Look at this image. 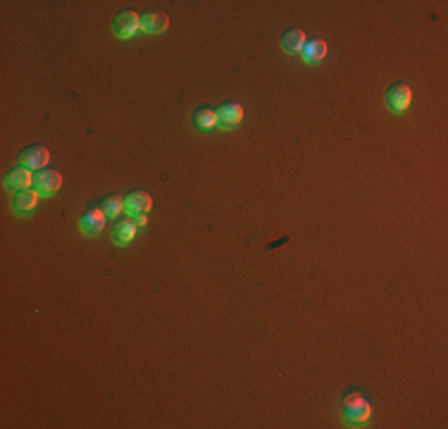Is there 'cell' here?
<instances>
[{"instance_id": "6da1fadb", "label": "cell", "mask_w": 448, "mask_h": 429, "mask_svg": "<svg viewBox=\"0 0 448 429\" xmlns=\"http://www.w3.org/2000/svg\"><path fill=\"white\" fill-rule=\"evenodd\" d=\"M372 415V406L362 393L351 391L341 401V417L348 427H362Z\"/></svg>"}, {"instance_id": "7a4b0ae2", "label": "cell", "mask_w": 448, "mask_h": 429, "mask_svg": "<svg viewBox=\"0 0 448 429\" xmlns=\"http://www.w3.org/2000/svg\"><path fill=\"white\" fill-rule=\"evenodd\" d=\"M62 188V174L58 169H38L34 174V191L41 193V198H51Z\"/></svg>"}, {"instance_id": "3957f363", "label": "cell", "mask_w": 448, "mask_h": 429, "mask_svg": "<svg viewBox=\"0 0 448 429\" xmlns=\"http://www.w3.org/2000/svg\"><path fill=\"white\" fill-rule=\"evenodd\" d=\"M384 101H386V108H389L391 112H396V114L406 112V110L410 108V103H412V88L408 86V84H403V82L391 84L389 91H386Z\"/></svg>"}, {"instance_id": "277c9868", "label": "cell", "mask_w": 448, "mask_h": 429, "mask_svg": "<svg viewBox=\"0 0 448 429\" xmlns=\"http://www.w3.org/2000/svg\"><path fill=\"white\" fill-rule=\"evenodd\" d=\"M19 164L27 169H46V164L51 162V151H48L46 146H38V143H34V146H27L24 151H19Z\"/></svg>"}, {"instance_id": "5b68a950", "label": "cell", "mask_w": 448, "mask_h": 429, "mask_svg": "<svg viewBox=\"0 0 448 429\" xmlns=\"http://www.w3.org/2000/svg\"><path fill=\"white\" fill-rule=\"evenodd\" d=\"M138 29H141V17L134 10H122L112 22V32L117 38H132Z\"/></svg>"}, {"instance_id": "8992f818", "label": "cell", "mask_w": 448, "mask_h": 429, "mask_svg": "<svg viewBox=\"0 0 448 429\" xmlns=\"http://www.w3.org/2000/svg\"><path fill=\"white\" fill-rule=\"evenodd\" d=\"M124 210H127L132 217H138V214H148L153 210V196L148 191H129L127 198H124Z\"/></svg>"}, {"instance_id": "52a82bcc", "label": "cell", "mask_w": 448, "mask_h": 429, "mask_svg": "<svg viewBox=\"0 0 448 429\" xmlns=\"http://www.w3.org/2000/svg\"><path fill=\"white\" fill-rule=\"evenodd\" d=\"M215 112H217V127L227 129V132L243 122V108L238 103H224Z\"/></svg>"}, {"instance_id": "ba28073f", "label": "cell", "mask_w": 448, "mask_h": 429, "mask_svg": "<svg viewBox=\"0 0 448 429\" xmlns=\"http://www.w3.org/2000/svg\"><path fill=\"white\" fill-rule=\"evenodd\" d=\"M34 184V172L32 169H27V167H12L8 174H5V186L10 188V191H14V193H19V191H27L29 186Z\"/></svg>"}, {"instance_id": "9c48e42d", "label": "cell", "mask_w": 448, "mask_h": 429, "mask_svg": "<svg viewBox=\"0 0 448 429\" xmlns=\"http://www.w3.org/2000/svg\"><path fill=\"white\" fill-rule=\"evenodd\" d=\"M105 222H108V214L103 212L101 208H88V210L82 214L79 227H82V232L88 234V236H96V234H101L103 229H105Z\"/></svg>"}, {"instance_id": "30bf717a", "label": "cell", "mask_w": 448, "mask_h": 429, "mask_svg": "<svg viewBox=\"0 0 448 429\" xmlns=\"http://www.w3.org/2000/svg\"><path fill=\"white\" fill-rule=\"evenodd\" d=\"M136 222H134V217L129 214V217H119L117 222H114L112 227V241L117 243V246H129V243L136 238Z\"/></svg>"}, {"instance_id": "8fae6325", "label": "cell", "mask_w": 448, "mask_h": 429, "mask_svg": "<svg viewBox=\"0 0 448 429\" xmlns=\"http://www.w3.org/2000/svg\"><path fill=\"white\" fill-rule=\"evenodd\" d=\"M38 198H41V193H38V191H32V188L14 193V196H12V210L19 212V214H27V212L36 210Z\"/></svg>"}, {"instance_id": "7c38bea8", "label": "cell", "mask_w": 448, "mask_h": 429, "mask_svg": "<svg viewBox=\"0 0 448 429\" xmlns=\"http://www.w3.org/2000/svg\"><path fill=\"white\" fill-rule=\"evenodd\" d=\"M306 41H308L306 34H303V29H298V27H291L282 34V48L291 55L301 53L303 46H306Z\"/></svg>"}, {"instance_id": "4fadbf2b", "label": "cell", "mask_w": 448, "mask_h": 429, "mask_svg": "<svg viewBox=\"0 0 448 429\" xmlns=\"http://www.w3.org/2000/svg\"><path fill=\"white\" fill-rule=\"evenodd\" d=\"M169 27V17L165 12H146L141 17V32L146 34H162Z\"/></svg>"}, {"instance_id": "5bb4252c", "label": "cell", "mask_w": 448, "mask_h": 429, "mask_svg": "<svg viewBox=\"0 0 448 429\" xmlns=\"http://www.w3.org/2000/svg\"><path fill=\"white\" fill-rule=\"evenodd\" d=\"M301 58L306 60L308 64L322 62V60L327 58V41H322V38H312V41H306V46H303V51H301Z\"/></svg>"}, {"instance_id": "9a60e30c", "label": "cell", "mask_w": 448, "mask_h": 429, "mask_svg": "<svg viewBox=\"0 0 448 429\" xmlns=\"http://www.w3.org/2000/svg\"><path fill=\"white\" fill-rule=\"evenodd\" d=\"M193 124H196L198 132H210V129L217 127V112L212 108H198L193 112Z\"/></svg>"}, {"instance_id": "2e32d148", "label": "cell", "mask_w": 448, "mask_h": 429, "mask_svg": "<svg viewBox=\"0 0 448 429\" xmlns=\"http://www.w3.org/2000/svg\"><path fill=\"white\" fill-rule=\"evenodd\" d=\"M98 208H101V210L105 212L110 219H119V217H122V212H124V201L119 196H112V193H110V196L103 198Z\"/></svg>"}, {"instance_id": "e0dca14e", "label": "cell", "mask_w": 448, "mask_h": 429, "mask_svg": "<svg viewBox=\"0 0 448 429\" xmlns=\"http://www.w3.org/2000/svg\"><path fill=\"white\" fill-rule=\"evenodd\" d=\"M134 222H136V227H146V224H148V214H138V217H134Z\"/></svg>"}]
</instances>
